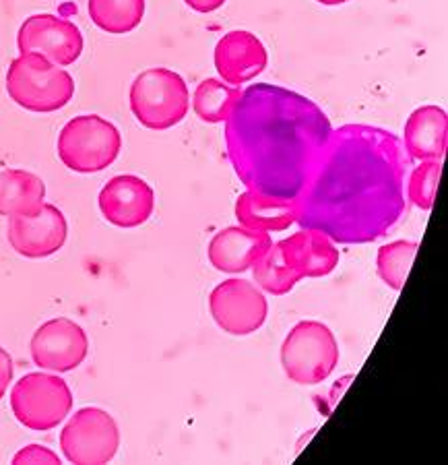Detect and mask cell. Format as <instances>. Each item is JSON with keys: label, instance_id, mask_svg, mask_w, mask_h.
<instances>
[{"label": "cell", "instance_id": "20", "mask_svg": "<svg viewBox=\"0 0 448 465\" xmlns=\"http://www.w3.org/2000/svg\"><path fill=\"white\" fill-rule=\"evenodd\" d=\"M87 11L102 32L131 34L145 17V0H87Z\"/></svg>", "mask_w": 448, "mask_h": 465}, {"label": "cell", "instance_id": "3", "mask_svg": "<svg viewBox=\"0 0 448 465\" xmlns=\"http://www.w3.org/2000/svg\"><path fill=\"white\" fill-rule=\"evenodd\" d=\"M6 94L17 106L37 114L63 110L74 95V79L63 66L35 52H24L6 71Z\"/></svg>", "mask_w": 448, "mask_h": 465}, {"label": "cell", "instance_id": "2", "mask_svg": "<svg viewBox=\"0 0 448 465\" xmlns=\"http://www.w3.org/2000/svg\"><path fill=\"white\" fill-rule=\"evenodd\" d=\"M331 133V120L310 97L257 84L244 89L226 120L228 157L248 191L294 201Z\"/></svg>", "mask_w": 448, "mask_h": 465}, {"label": "cell", "instance_id": "10", "mask_svg": "<svg viewBox=\"0 0 448 465\" xmlns=\"http://www.w3.org/2000/svg\"><path fill=\"white\" fill-rule=\"evenodd\" d=\"M17 48L21 54L35 52L58 66H71L83 54L85 40L73 21L42 13L27 17L19 27Z\"/></svg>", "mask_w": 448, "mask_h": 465}, {"label": "cell", "instance_id": "27", "mask_svg": "<svg viewBox=\"0 0 448 465\" xmlns=\"http://www.w3.org/2000/svg\"><path fill=\"white\" fill-rule=\"evenodd\" d=\"M184 3L197 13H215L226 5V0H184Z\"/></svg>", "mask_w": 448, "mask_h": 465}, {"label": "cell", "instance_id": "4", "mask_svg": "<svg viewBox=\"0 0 448 465\" xmlns=\"http://www.w3.org/2000/svg\"><path fill=\"white\" fill-rule=\"evenodd\" d=\"M341 351L331 327L320 321H300L286 335L281 346V366L296 385H320L335 372Z\"/></svg>", "mask_w": 448, "mask_h": 465}, {"label": "cell", "instance_id": "18", "mask_svg": "<svg viewBox=\"0 0 448 465\" xmlns=\"http://www.w3.org/2000/svg\"><path fill=\"white\" fill-rule=\"evenodd\" d=\"M236 220L248 230L283 232L296 223V207L294 201L246 189L236 199Z\"/></svg>", "mask_w": 448, "mask_h": 465}, {"label": "cell", "instance_id": "21", "mask_svg": "<svg viewBox=\"0 0 448 465\" xmlns=\"http://www.w3.org/2000/svg\"><path fill=\"white\" fill-rule=\"evenodd\" d=\"M240 87L223 84L221 79H205L194 89L192 110L203 123H226L238 100H240Z\"/></svg>", "mask_w": 448, "mask_h": 465}, {"label": "cell", "instance_id": "24", "mask_svg": "<svg viewBox=\"0 0 448 465\" xmlns=\"http://www.w3.org/2000/svg\"><path fill=\"white\" fill-rule=\"evenodd\" d=\"M440 174H443V162H420V166H415L407 178V199L422 212H430L434 207Z\"/></svg>", "mask_w": 448, "mask_h": 465}, {"label": "cell", "instance_id": "11", "mask_svg": "<svg viewBox=\"0 0 448 465\" xmlns=\"http://www.w3.org/2000/svg\"><path fill=\"white\" fill-rule=\"evenodd\" d=\"M32 360L52 372H71L85 362L89 340L83 327L64 317L52 319L32 337Z\"/></svg>", "mask_w": 448, "mask_h": 465}, {"label": "cell", "instance_id": "5", "mask_svg": "<svg viewBox=\"0 0 448 465\" xmlns=\"http://www.w3.org/2000/svg\"><path fill=\"white\" fill-rule=\"evenodd\" d=\"M134 118L149 131H168L189 114L190 92L180 74L153 66L137 74L129 94Z\"/></svg>", "mask_w": 448, "mask_h": 465}, {"label": "cell", "instance_id": "7", "mask_svg": "<svg viewBox=\"0 0 448 465\" xmlns=\"http://www.w3.org/2000/svg\"><path fill=\"white\" fill-rule=\"evenodd\" d=\"M11 410L19 424L46 432L63 424L73 410V391L66 381L48 372H29L15 382Z\"/></svg>", "mask_w": 448, "mask_h": 465}, {"label": "cell", "instance_id": "25", "mask_svg": "<svg viewBox=\"0 0 448 465\" xmlns=\"http://www.w3.org/2000/svg\"><path fill=\"white\" fill-rule=\"evenodd\" d=\"M13 463H15V465H25V463H48V465H58V463H61V457H58L54 451H50L48 447H42V445H27L25 449H21L19 453H15Z\"/></svg>", "mask_w": 448, "mask_h": 465}, {"label": "cell", "instance_id": "16", "mask_svg": "<svg viewBox=\"0 0 448 465\" xmlns=\"http://www.w3.org/2000/svg\"><path fill=\"white\" fill-rule=\"evenodd\" d=\"M279 252L286 265L302 277L331 275L339 265L337 244L323 232L304 228L289 238L279 240Z\"/></svg>", "mask_w": 448, "mask_h": 465}, {"label": "cell", "instance_id": "28", "mask_svg": "<svg viewBox=\"0 0 448 465\" xmlns=\"http://www.w3.org/2000/svg\"><path fill=\"white\" fill-rule=\"evenodd\" d=\"M317 3L325 5V6H337V5H346L349 0H317Z\"/></svg>", "mask_w": 448, "mask_h": 465}, {"label": "cell", "instance_id": "1", "mask_svg": "<svg viewBox=\"0 0 448 465\" xmlns=\"http://www.w3.org/2000/svg\"><path fill=\"white\" fill-rule=\"evenodd\" d=\"M405 153L401 141L378 126L346 124L333 131L294 199L296 223L341 244L386 236L407 212Z\"/></svg>", "mask_w": 448, "mask_h": 465}, {"label": "cell", "instance_id": "13", "mask_svg": "<svg viewBox=\"0 0 448 465\" xmlns=\"http://www.w3.org/2000/svg\"><path fill=\"white\" fill-rule=\"evenodd\" d=\"M103 220L116 228H139L155 212V191L141 176L121 174L110 178L97 197Z\"/></svg>", "mask_w": 448, "mask_h": 465}, {"label": "cell", "instance_id": "14", "mask_svg": "<svg viewBox=\"0 0 448 465\" xmlns=\"http://www.w3.org/2000/svg\"><path fill=\"white\" fill-rule=\"evenodd\" d=\"M213 60L223 84L240 87L265 73L268 52L255 34L246 29H234L218 42Z\"/></svg>", "mask_w": 448, "mask_h": 465}, {"label": "cell", "instance_id": "19", "mask_svg": "<svg viewBox=\"0 0 448 465\" xmlns=\"http://www.w3.org/2000/svg\"><path fill=\"white\" fill-rule=\"evenodd\" d=\"M46 184L40 176L27 170L0 172V215L29 217L46 203Z\"/></svg>", "mask_w": 448, "mask_h": 465}, {"label": "cell", "instance_id": "15", "mask_svg": "<svg viewBox=\"0 0 448 465\" xmlns=\"http://www.w3.org/2000/svg\"><path fill=\"white\" fill-rule=\"evenodd\" d=\"M273 246L268 232L248 230L238 223L219 230L207 249L209 262L221 273H244L257 265Z\"/></svg>", "mask_w": 448, "mask_h": 465}, {"label": "cell", "instance_id": "26", "mask_svg": "<svg viewBox=\"0 0 448 465\" xmlns=\"http://www.w3.org/2000/svg\"><path fill=\"white\" fill-rule=\"evenodd\" d=\"M11 381H13V358L5 348H0V400L5 397Z\"/></svg>", "mask_w": 448, "mask_h": 465}, {"label": "cell", "instance_id": "17", "mask_svg": "<svg viewBox=\"0 0 448 465\" xmlns=\"http://www.w3.org/2000/svg\"><path fill=\"white\" fill-rule=\"evenodd\" d=\"M448 141V116L440 106H422L409 114L403 129V147L417 162H443Z\"/></svg>", "mask_w": 448, "mask_h": 465}, {"label": "cell", "instance_id": "22", "mask_svg": "<svg viewBox=\"0 0 448 465\" xmlns=\"http://www.w3.org/2000/svg\"><path fill=\"white\" fill-rule=\"evenodd\" d=\"M417 242L414 240H394L380 246L376 254V273L388 288L401 292L405 286L409 269L417 254Z\"/></svg>", "mask_w": 448, "mask_h": 465}, {"label": "cell", "instance_id": "8", "mask_svg": "<svg viewBox=\"0 0 448 465\" xmlns=\"http://www.w3.org/2000/svg\"><path fill=\"white\" fill-rule=\"evenodd\" d=\"M121 447L116 420L102 408L74 411L61 432L64 460L74 465H103L114 460Z\"/></svg>", "mask_w": 448, "mask_h": 465}, {"label": "cell", "instance_id": "9", "mask_svg": "<svg viewBox=\"0 0 448 465\" xmlns=\"http://www.w3.org/2000/svg\"><path fill=\"white\" fill-rule=\"evenodd\" d=\"M209 311L221 331L246 337L257 333L265 325L268 302L257 283L231 277L215 286L209 296Z\"/></svg>", "mask_w": 448, "mask_h": 465}, {"label": "cell", "instance_id": "12", "mask_svg": "<svg viewBox=\"0 0 448 465\" xmlns=\"http://www.w3.org/2000/svg\"><path fill=\"white\" fill-rule=\"evenodd\" d=\"M69 236L64 213L52 203L29 217H9L6 238L13 251L25 259H46L63 249Z\"/></svg>", "mask_w": 448, "mask_h": 465}, {"label": "cell", "instance_id": "6", "mask_svg": "<svg viewBox=\"0 0 448 465\" xmlns=\"http://www.w3.org/2000/svg\"><path fill=\"white\" fill-rule=\"evenodd\" d=\"M122 149V134L110 120L97 114L74 116L58 134V157L79 174L110 168Z\"/></svg>", "mask_w": 448, "mask_h": 465}, {"label": "cell", "instance_id": "23", "mask_svg": "<svg viewBox=\"0 0 448 465\" xmlns=\"http://www.w3.org/2000/svg\"><path fill=\"white\" fill-rule=\"evenodd\" d=\"M252 275H255L257 286L271 296H286L302 282V277L291 272L281 259L278 242H273L265 257L252 267Z\"/></svg>", "mask_w": 448, "mask_h": 465}]
</instances>
